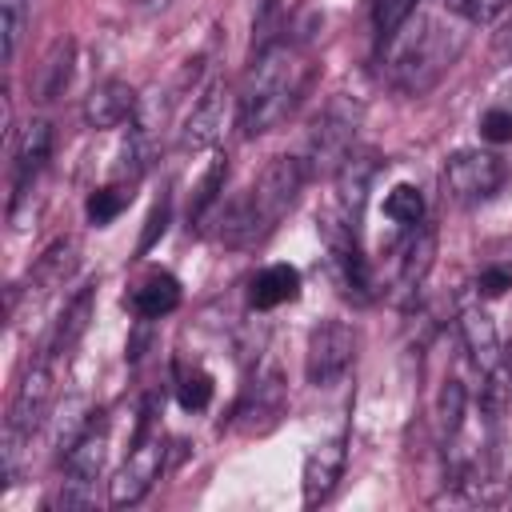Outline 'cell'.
Wrapping results in <instances>:
<instances>
[{
	"instance_id": "cell-1",
	"label": "cell",
	"mask_w": 512,
	"mask_h": 512,
	"mask_svg": "<svg viewBox=\"0 0 512 512\" xmlns=\"http://www.w3.org/2000/svg\"><path fill=\"white\" fill-rule=\"evenodd\" d=\"M308 76H312V64H308L296 36L268 40L252 56V64L244 72V84H240V96H236L240 136H248V140L264 136L284 116H292V108L300 104V96L308 88Z\"/></svg>"
},
{
	"instance_id": "cell-2",
	"label": "cell",
	"mask_w": 512,
	"mask_h": 512,
	"mask_svg": "<svg viewBox=\"0 0 512 512\" xmlns=\"http://www.w3.org/2000/svg\"><path fill=\"white\" fill-rule=\"evenodd\" d=\"M468 20H460L456 12L448 16H432V12H416L388 44H384V64H388V84L400 96H424L432 92L448 68L460 60L468 32Z\"/></svg>"
},
{
	"instance_id": "cell-3",
	"label": "cell",
	"mask_w": 512,
	"mask_h": 512,
	"mask_svg": "<svg viewBox=\"0 0 512 512\" xmlns=\"http://www.w3.org/2000/svg\"><path fill=\"white\" fill-rule=\"evenodd\" d=\"M304 180H308V168H304L300 156H272L264 164V172L236 200H228V208L216 220L220 224L216 228V240L228 244V248H252V244H260L292 212V204L300 200Z\"/></svg>"
},
{
	"instance_id": "cell-4",
	"label": "cell",
	"mask_w": 512,
	"mask_h": 512,
	"mask_svg": "<svg viewBox=\"0 0 512 512\" xmlns=\"http://www.w3.org/2000/svg\"><path fill=\"white\" fill-rule=\"evenodd\" d=\"M360 120H364V104L348 92L332 96L320 116L312 120L308 128V140H304V168L308 176H336L340 164L356 152V132H360Z\"/></svg>"
},
{
	"instance_id": "cell-5",
	"label": "cell",
	"mask_w": 512,
	"mask_h": 512,
	"mask_svg": "<svg viewBox=\"0 0 512 512\" xmlns=\"http://www.w3.org/2000/svg\"><path fill=\"white\" fill-rule=\"evenodd\" d=\"M104 452H108V424H104V412H96V420L84 428V436L60 456L64 460V480L52 496V508L76 512V508L92 504V484L104 468Z\"/></svg>"
},
{
	"instance_id": "cell-6",
	"label": "cell",
	"mask_w": 512,
	"mask_h": 512,
	"mask_svg": "<svg viewBox=\"0 0 512 512\" xmlns=\"http://www.w3.org/2000/svg\"><path fill=\"white\" fill-rule=\"evenodd\" d=\"M320 240L328 248V264H332L340 292L356 304H368L372 300V268L360 248V228H352L336 212H328V216H320Z\"/></svg>"
},
{
	"instance_id": "cell-7",
	"label": "cell",
	"mask_w": 512,
	"mask_h": 512,
	"mask_svg": "<svg viewBox=\"0 0 512 512\" xmlns=\"http://www.w3.org/2000/svg\"><path fill=\"white\" fill-rule=\"evenodd\" d=\"M508 160L500 152H480V148H460L444 160V188L460 204H480L500 192L508 180Z\"/></svg>"
},
{
	"instance_id": "cell-8",
	"label": "cell",
	"mask_w": 512,
	"mask_h": 512,
	"mask_svg": "<svg viewBox=\"0 0 512 512\" xmlns=\"http://www.w3.org/2000/svg\"><path fill=\"white\" fill-rule=\"evenodd\" d=\"M356 360V332L344 320H320L308 332L304 344V380L312 388H332L336 380H344V372Z\"/></svg>"
},
{
	"instance_id": "cell-9",
	"label": "cell",
	"mask_w": 512,
	"mask_h": 512,
	"mask_svg": "<svg viewBox=\"0 0 512 512\" xmlns=\"http://www.w3.org/2000/svg\"><path fill=\"white\" fill-rule=\"evenodd\" d=\"M164 444L160 440H136L132 444V452H128V460H124V468L116 472V480H112V488H108V504L112 508H128V504H140L148 492H152V484L160 480V472H164Z\"/></svg>"
},
{
	"instance_id": "cell-10",
	"label": "cell",
	"mask_w": 512,
	"mask_h": 512,
	"mask_svg": "<svg viewBox=\"0 0 512 512\" xmlns=\"http://www.w3.org/2000/svg\"><path fill=\"white\" fill-rule=\"evenodd\" d=\"M48 156H52V124L48 120L24 124V132H20L16 148H12V212L28 200V192L40 180Z\"/></svg>"
},
{
	"instance_id": "cell-11",
	"label": "cell",
	"mask_w": 512,
	"mask_h": 512,
	"mask_svg": "<svg viewBox=\"0 0 512 512\" xmlns=\"http://www.w3.org/2000/svg\"><path fill=\"white\" fill-rule=\"evenodd\" d=\"M344 460H348V436L336 432L328 440H320L308 456H304V472H300V488H304V508H316L332 496L336 480L344 476Z\"/></svg>"
},
{
	"instance_id": "cell-12",
	"label": "cell",
	"mask_w": 512,
	"mask_h": 512,
	"mask_svg": "<svg viewBox=\"0 0 512 512\" xmlns=\"http://www.w3.org/2000/svg\"><path fill=\"white\" fill-rule=\"evenodd\" d=\"M376 168H380L376 152H352L340 164V172H336V204H332V212L344 224H352V228H360V216H364V204H368V188L376 180Z\"/></svg>"
},
{
	"instance_id": "cell-13",
	"label": "cell",
	"mask_w": 512,
	"mask_h": 512,
	"mask_svg": "<svg viewBox=\"0 0 512 512\" xmlns=\"http://www.w3.org/2000/svg\"><path fill=\"white\" fill-rule=\"evenodd\" d=\"M136 112H140V96H136V88H132L128 80H104V84H96V88L84 96V104H80L84 124L96 128V132L120 128V124L132 120Z\"/></svg>"
},
{
	"instance_id": "cell-14",
	"label": "cell",
	"mask_w": 512,
	"mask_h": 512,
	"mask_svg": "<svg viewBox=\"0 0 512 512\" xmlns=\"http://www.w3.org/2000/svg\"><path fill=\"white\" fill-rule=\"evenodd\" d=\"M92 304H96V284H84V288L64 304V312H60V316H56V324H52V332L44 336V348H40V356H44V360L60 364V360H68V356H72V348H76V344H80V336L88 332Z\"/></svg>"
},
{
	"instance_id": "cell-15",
	"label": "cell",
	"mask_w": 512,
	"mask_h": 512,
	"mask_svg": "<svg viewBox=\"0 0 512 512\" xmlns=\"http://www.w3.org/2000/svg\"><path fill=\"white\" fill-rule=\"evenodd\" d=\"M220 128H224V80H212L200 92V100L192 104V112H188V120L180 128L176 148L180 152H204V148L216 144Z\"/></svg>"
},
{
	"instance_id": "cell-16",
	"label": "cell",
	"mask_w": 512,
	"mask_h": 512,
	"mask_svg": "<svg viewBox=\"0 0 512 512\" xmlns=\"http://www.w3.org/2000/svg\"><path fill=\"white\" fill-rule=\"evenodd\" d=\"M432 260H436V228L420 224V228H412V240L400 252V272H396V288H392V296L400 304L420 296V284L428 280Z\"/></svg>"
},
{
	"instance_id": "cell-17",
	"label": "cell",
	"mask_w": 512,
	"mask_h": 512,
	"mask_svg": "<svg viewBox=\"0 0 512 512\" xmlns=\"http://www.w3.org/2000/svg\"><path fill=\"white\" fill-rule=\"evenodd\" d=\"M460 336H464V348L480 372V380L496 368H504V356H500V336H496V324L492 316L480 308V304H464L460 308Z\"/></svg>"
},
{
	"instance_id": "cell-18",
	"label": "cell",
	"mask_w": 512,
	"mask_h": 512,
	"mask_svg": "<svg viewBox=\"0 0 512 512\" xmlns=\"http://www.w3.org/2000/svg\"><path fill=\"white\" fill-rule=\"evenodd\" d=\"M72 272H76V240L64 236V240H52V244L40 252V260H36L32 272H28V284L16 288V292H28V296L44 300V296H52Z\"/></svg>"
},
{
	"instance_id": "cell-19",
	"label": "cell",
	"mask_w": 512,
	"mask_h": 512,
	"mask_svg": "<svg viewBox=\"0 0 512 512\" xmlns=\"http://www.w3.org/2000/svg\"><path fill=\"white\" fill-rule=\"evenodd\" d=\"M124 304H128L140 320H160V316H168V312L180 308V280H176L172 272H148V276L124 296Z\"/></svg>"
},
{
	"instance_id": "cell-20",
	"label": "cell",
	"mask_w": 512,
	"mask_h": 512,
	"mask_svg": "<svg viewBox=\"0 0 512 512\" xmlns=\"http://www.w3.org/2000/svg\"><path fill=\"white\" fill-rule=\"evenodd\" d=\"M296 296H300V268L296 264H268L248 284V304L260 308V312L280 308V304H288Z\"/></svg>"
},
{
	"instance_id": "cell-21",
	"label": "cell",
	"mask_w": 512,
	"mask_h": 512,
	"mask_svg": "<svg viewBox=\"0 0 512 512\" xmlns=\"http://www.w3.org/2000/svg\"><path fill=\"white\" fill-rule=\"evenodd\" d=\"M72 60H76V44H72V36L52 40V48L44 52V60L36 64V80H32L36 100L48 104V100L64 96V88H68V80H72Z\"/></svg>"
},
{
	"instance_id": "cell-22",
	"label": "cell",
	"mask_w": 512,
	"mask_h": 512,
	"mask_svg": "<svg viewBox=\"0 0 512 512\" xmlns=\"http://www.w3.org/2000/svg\"><path fill=\"white\" fill-rule=\"evenodd\" d=\"M136 184L132 180H116V184H104V188H96L92 196H88V204H84V216H88V224H96V228H104V224H112L128 204H132V192Z\"/></svg>"
},
{
	"instance_id": "cell-23",
	"label": "cell",
	"mask_w": 512,
	"mask_h": 512,
	"mask_svg": "<svg viewBox=\"0 0 512 512\" xmlns=\"http://www.w3.org/2000/svg\"><path fill=\"white\" fill-rule=\"evenodd\" d=\"M224 180H228V156H216L204 172V180L196 184V196L188 204V224H204V216L220 204V192H224Z\"/></svg>"
},
{
	"instance_id": "cell-24",
	"label": "cell",
	"mask_w": 512,
	"mask_h": 512,
	"mask_svg": "<svg viewBox=\"0 0 512 512\" xmlns=\"http://www.w3.org/2000/svg\"><path fill=\"white\" fill-rule=\"evenodd\" d=\"M464 408H468V388H464V380H444L440 384V396H436V424H440V436L444 440H452L456 432H460V424H464Z\"/></svg>"
},
{
	"instance_id": "cell-25",
	"label": "cell",
	"mask_w": 512,
	"mask_h": 512,
	"mask_svg": "<svg viewBox=\"0 0 512 512\" xmlns=\"http://www.w3.org/2000/svg\"><path fill=\"white\" fill-rule=\"evenodd\" d=\"M212 392L216 388H212V376L204 368H184L176 360V400L184 412H204L212 404Z\"/></svg>"
},
{
	"instance_id": "cell-26",
	"label": "cell",
	"mask_w": 512,
	"mask_h": 512,
	"mask_svg": "<svg viewBox=\"0 0 512 512\" xmlns=\"http://www.w3.org/2000/svg\"><path fill=\"white\" fill-rule=\"evenodd\" d=\"M384 216L400 228H420L424 224V196L416 184H396L388 196H384Z\"/></svg>"
},
{
	"instance_id": "cell-27",
	"label": "cell",
	"mask_w": 512,
	"mask_h": 512,
	"mask_svg": "<svg viewBox=\"0 0 512 512\" xmlns=\"http://www.w3.org/2000/svg\"><path fill=\"white\" fill-rule=\"evenodd\" d=\"M32 20V0H0V32H4V64L16 60L20 40Z\"/></svg>"
},
{
	"instance_id": "cell-28",
	"label": "cell",
	"mask_w": 512,
	"mask_h": 512,
	"mask_svg": "<svg viewBox=\"0 0 512 512\" xmlns=\"http://www.w3.org/2000/svg\"><path fill=\"white\" fill-rule=\"evenodd\" d=\"M420 0H376L372 4V28H376V40L388 44L412 16H416Z\"/></svg>"
},
{
	"instance_id": "cell-29",
	"label": "cell",
	"mask_w": 512,
	"mask_h": 512,
	"mask_svg": "<svg viewBox=\"0 0 512 512\" xmlns=\"http://www.w3.org/2000/svg\"><path fill=\"white\" fill-rule=\"evenodd\" d=\"M444 4H448V12H456L468 24H488L512 8V0H444Z\"/></svg>"
},
{
	"instance_id": "cell-30",
	"label": "cell",
	"mask_w": 512,
	"mask_h": 512,
	"mask_svg": "<svg viewBox=\"0 0 512 512\" xmlns=\"http://www.w3.org/2000/svg\"><path fill=\"white\" fill-rule=\"evenodd\" d=\"M168 216H172V200L168 196H160L156 200V208L148 212V220H144V232H140V244H136V256H144L160 236H164V228H168Z\"/></svg>"
},
{
	"instance_id": "cell-31",
	"label": "cell",
	"mask_w": 512,
	"mask_h": 512,
	"mask_svg": "<svg viewBox=\"0 0 512 512\" xmlns=\"http://www.w3.org/2000/svg\"><path fill=\"white\" fill-rule=\"evenodd\" d=\"M480 140H488V144H512V108H488L480 116Z\"/></svg>"
},
{
	"instance_id": "cell-32",
	"label": "cell",
	"mask_w": 512,
	"mask_h": 512,
	"mask_svg": "<svg viewBox=\"0 0 512 512\" xmlns=\"http://www.w3.org/2000/svg\"><path fill=\"white\" fill-rule=\"evenodd\" d=\"M512 288V268L508 264H488L480 276H476V292L480 296H504Z\"/></svg>"
},
{
	"instance_id": "cell-33",
	"label": "cell",
	"mask_w": 512,
	"mask_h": 512,
	"mask_svg": "<svg viewBox=\"0 0 512 512\" xmlns=\"http://www.w3.org/2000/svg\"><path fill=\"white\" fill-rule=\"evenodd\" d=\"M144 4H148V8H164L168 0H144Z\"/></svg>"
}]
</instances>
